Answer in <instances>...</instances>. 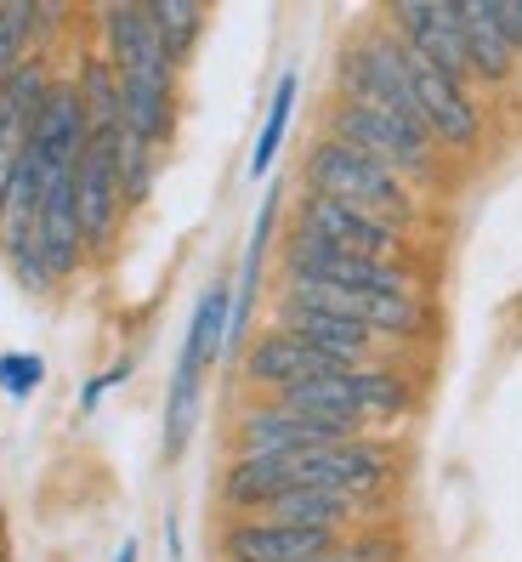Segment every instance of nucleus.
Returning <instances> with one entry per match:
<instances>
[{
	"instance_id": "f257e3e1",
	"label": "nucleus",
	"mask_w": 522,
	"mask_h": 562,
	"mask_svg": "<svg viewBox=\"0 0 522 562\" xmlns=\"http://www.w3.org/2000/svg\"><path fill=\"white\" fill-rule=\"evenodd\" d=\"M302 193H324V200H341L352 211H370L392 227H404L415 234L420 222H427V205H420V188H409L398 171H386L381 159L358 154L336 137H318L307 143L302 154Z\"/></svg>"
},
{
	"instance_id": "f03ea898",
	"label": "nucleus",
	"mask_w": 522,
	"mask_h": 562,
	"mask_svg": "<svg viewBox=\"0 0 522 562\" xmlns=\"http://www.w3.org/2000/svg\"><path fill=\"white\" fill-rule=\"evenodd\" d=\"M324 137H336L358 154L381 159L386 171H398L409 188H438L449 177V159L443 148L420 131L415 120L392 114L381 103H352V97H330V109H324Z\"/></svg>"
},
{
	"instance_id": "7ed1b4c3",
	"label": "nucleus",
	"mask_w": 522,
	"mask_h": 562,
	"mask_svg": "<svg viewBox=\"0 0 522 562\" xmlns=\"http://www.w3.org/2000/svg\"><path fill=\"white\" fill-rule=\"evenodd\" d=\"M279 284H341V290H375V295H427V273L420 268L347 256V250L324 245L313 234H296V227H284Z\"/></svg>"
},
{
	"instance_id": "20e7f679",
	"label": "nucleus",
	"mask_w": 522,
	"mask_h": 562,
	"mask_svg": "<svg viewBox=\"0 0 522 562\" xmlns=\"http://www.w3.org/2000/svg\"><path fill=\"white\" fill-rule=\"evenodd\" d=\"M290 227H296V234L324 239V245H336V250H347V256L420 268L415 234H404V227H392V222H381V216H370V211H352V205H341V200H324V193H296Z\"/></svg>"
},
{
	"instance_id": "39448f33",
	"label": "nucleus",
	"mask_w": 522,
	"mask_h": 562,
	"mask_svg": "<svg viewBox=\"0 0 522 562\" xmlns=\"http://www.w3.org/2000/svg\"><path fill=\"white\" fill-rule=\"evenodd\" d=\"M296 477H302V488H336V494H352V501L381 506L392 477H398V449L381 432H364V438L296 454Z\"/></svg>"
},
{
	"instance_id": "423d86ee",
	"label": "nucleus",
	"mask_w": 522,
	"mask_h": 562,
	"mask_svg": "<svg viewBox=\"0 0 522 562\" xmlns=\"http://www.w3.org/2000/svg\"><path fill=\"white\" fill-rule=\"evenodd\" d=\"M409 69H415V103H420V125H427V137L443 148V159H472L483 148V97L461 80L438 75L432 63H420L409 52Z\"/></svg>"
},
{
	"instance_id": "0eeeda50",
	"label": "nucleus",
	"mask_w": 522,
	"mask_h": 562,
	"mask_svg": "<svg viewBox=\"0 0 522 562\" xmlns=\"http://www.w3.org/2000/svg\"><path fill=\"white\" fill-rule=\"evenodd\" d=\"M120 137V131H114ZM114 137H91L80 165H75V216H80V234H86V256L103 261L120 234H125V193H120V171H114Z\"/></svg>"
},
{
	"instance_id": "6e6552de",
	"label": "nucleus",
	"mask_w": 522,
	"mask_h": 562,
	"mask_svg": "<svg viewBox=\"0 0 522 562\" xmlns=\"http://www.w3.org/2000/svg\"><path fill=\"white\" fill-rule=\"evenodd\" d=\"M381 23L398 35L420 63H432L438 75L472 86V63H466V29H461V0H398L386 7Z\"/></svg>"
},
{
	"instance_id": "1a4fd4ad",
	"label": "nucleus",
	"mask_w": 522,
	"mask_h": 562,
	"mask_svg": "<svg viewBox=\"0 0 522 562\" xmlns=\"http://www.w3.org/2000/svg\"><path fill=\"white\" fill-rule=\"evenodd\" d=\"M347 438H364V432L296 415L279 398H256L234 420V454H307V449H330V443H347Z\"/></svg>"
},
{
	"instance_id": "9d476101",
	"label": "nucleus",
	"mask_w": 522,
	"mask_h": 562,
	"mask_svg": "<svg viewBox=\"0 0 522 562\" xmlns=\"http://www.w3.org/2000/svg\"><path fill=\"white\" fill-rule=\"evenodd\" d=\"M91 23H97V52L114 63L120 80H182V69L166 57V46L154 35L143 0H114Z\"/></svg>"
},
{
	"instance_id": "9b49d317",
	"label": "nucleus",
	"mask_w": 522,
	"mask_h": 562,
	"mask_svg": "<svg viewBox=\"0 0 522 562\" xmlns=\"http://www.w3.org/2000/svg\"><path fill=\"white\" fill-rule=\"evenodd\" d=\"M324 370H341V363L313 352L302 336H290L284 324L256 329V336L245 341V352H239V381L256 392V398H284L290 386H302V381H313Z\"/></svg>"
},
{
	"instance_id": "f8f14e48",
	"label": "nucleus",
	"mask_w": 522,
	"mask_h": 562,
	"mask_svg": "<svg viewBox=\"0 0 522 562\" xmlns=\"http://www.w3.org/2000/svg\"><path fill=\"white\" fill-rule=\"evenodd\" d=\"M341 535L284 528L268 517H227L222 522V562H318Z\"/></svg>"
},
{
	"instance_id": "ddd939ff",
	"label": "nucleus",
	"mask_w": 522,
	"mask_h": 562,
	"mask_svg": "<svg viewBox=\"0 0 522 562\" xmlns=\"http://www.w3.org/2000/svg\"><path fill=\"white\" fill-rule=\"evenodd\" d=\"M273 324H284L290 336H302L313 352H324L341 370H358V363H381L386 347L370 336L364 324L352 318H336V313H318V307H290V302H273Z\"/></svg>"
},
{
	"instance_id": "4468645a",
	"label": "nucleus",
	"mask_w": 522,
	"mask_h": 562,
	"mask_svg": "<svg viewBox=\"0 0 522 562\" xmlns=\"http://www.w3.org/2000/svg\"><path fill=\"white\" fill-rule=\"evenodd\" d=\"M461 29H466V63H472V91H506L522 69V52L500 35L495 0H461Z\"/></svg>"
},
{
	"instance_id": "2eb2a0df",
	"label": "nucleus",
	"mask_w": 522,
	"mask_h": 562,
	"mask_svg": "<svg viewBox=\"0 0 522 562\" xmlns=\"http://www.w3.org/2000/svg\"><path fill=\"white\" fill-rule=\"evenodd\" d=\"M69 80H75L80 103H86V125H91V137H114L120 120H125L114 63H109L103 52H97V46H80V52H75V69H69Z\"/></svg>"
},
{
	"instance_id": "dca6fc26",
	"label": "nucleus",
	"mask_w": 522,
	"mask_h": 562,
	"mask_svg": "<svg viewBox=\"0 0 522 562\" xmlns=\"http://www.w3.org/2000/svg\"><path fill=\"white\" fill-rule=\"evenodd\" d=\"M358 398H364V426L381 432V426H398V420L415 415V381L392 358L358 363Z\"/></svg>"
},
{
	"instance_id": "f3484780",
	"label": "nucleus",
	"mask_w": 522,
	"mask_h": 562,
	"mask_svg": "<svg viewBox=\"0 0 522 562\" xmlns=\"http://www.w3.org/2000/svg\"><path fill=\"white\" fill-rule=\"evenodd\" d=\"M148 7V23L159 46H166V57L177 63V69H188V57L200 52L205 29H211V7H200V0H143Z\"/></svg>"
},
{
	"instance_id": "a211bd4d",
	"label": "nucleus",
	"mask_w": 522,
	"mask_h": 562,
	"mask_svg": "<svg viewBox=\"0 0 522 562\" xmlns=\"http://www.w3.org/2000/svg\"><path fill=\"white\" fill-rule=\"evenodd\" d=\"M296 97H302V75H296V63L279 75L273 86V103H268V120H261L256 131V148H250V182H268L273 171V159L284 154V137H290V120H296Z\"/></svg>"
},
{
	"instance_id": "6ab92c4d",
	"label": "nucleus",
	"mask_w": 522,
	"mask_h": 562,
	"mask_svg": "<svg viewBox=\"0 0 522 562\" xmlns=\"http://www.w3.org/2000/svg\"><path fill=\"white\" fill-rule=\"evenodd\" d=\"M159 159H166V154H154L143 137H130V131L120 125V137H114V171H120V193H125L130 211L148 205L154 177H159Z\"/></svg>"
},
{
	"instance_id": "aec40b11",
	"label": "nucleus",
	"mask_w": 522,
	"mask_h": 562,
	"mask_svg": "<svg viewBox=\"0 0 522 562\" xmlns=\"http://www.w3.org/2000/svg\"><path fill=\"white\" fill-rule=\"evenodd\" d=\"M46 381V358L41 352H0V392L7 398H35V386Z\"/></svg>"
},
{
	"instance_id": "412c9836",
	"label": "nucleus",
	"mask_w": 522,
	"mask_h": 562,
	"mask_svg": "<svg viewBox=\"0 0 522 562\" xmlns=\"http://www.w3.org/2000/svg\"><path fill=\"white\" fill-rule=\"evenodd\" d=\"M125 375H130V358H120V363H109V370H103V375H91V381L80 386V415H91V409H97V404H103V398H109V392H114V386H120Z\"/></svg>"
},
{
	"instance_id": "4be33fe9",
	"label": "nucleus",
	"mask_w": 522,
	"mask_h": 562,
	"mask_svg": "<svg viewBox=\"0 0 522 562\" xmlns=\"http://www.w3.org/2000/svg\"><path fill=\"white\" fill-rule=\"evenodd\" d=\"M495 18H500V35L522 52V0H495Z\"/></svg>"
},
{
	"instance_id": "5701e85b",
	"label": "nucleus",
	"mask_w": 522,
	"mask_h": 562,
	"mask_svg": "<svg viewBox=\"0 0 522 562\" xmlns=\"http://www.w3.org/2000/svg\"><path fill=\"white\" fill-rule=\"evenodd\" d=\"M166 551H171V562H182V517L177 512L166 517Z\"/></svg>"
},
{
	"instance_id": "b1692460",
	"label": "nucleus",
	"mask_w": 522,
	"mask_h": 562,
	"mask_svg": "<svg viewBox=\"0 0 522 562\" xmlns=\"http://www.w3.org/2000/svg\"><path fill=\"white\" fill-rule=\"evenodd\" d=\"M137 557H143V546H137V540H125V546L114 551V562H137Z\"/></svg>"
},
{
	"instance_id": "393cba45",
	"label": "nucleus",
	"mask_w": 522,
	"mask_h": 562,
	"mask_svg": "<svg viewBox=\"0 0 522 562\" xmlns=\"http://www.w3.org/2000/svg\"><path fill=\"white\" fill-rule=\"evenodd\" d=\"M0 540H7V517H0Z\"/></svg>"
},
{
	"instance_id": "a878e982",
	"label": "nucleus",
	"mask_w": 522,
	"mask_h": 562,
	"mask_svg": "<svg viewBox=\"0 0 522 562\" xmlns=\"http://www.w3.org/2000/svg\"><path fill=\"white\" fill-rule=\"evenodd\" d=\"M0 562H7V546H0Z\"/></svg>"
}]
</instances>
